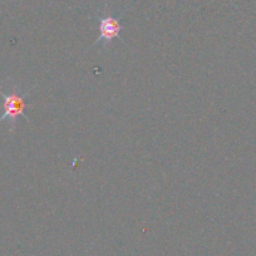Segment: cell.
<instances>
[{"label": "cell", "instance_id": "obj_2", "mask_svg": "<svg viewBox=\"0 0 256 256\" xmlns=\"http://www.w3.org/2000/svg\"><path fill=\"white\" fill-rule=\"evenodd\" d=\"M96 19H97L98 23L100 36L92 44V48L100 46L103 49V52H108L112 48L113 40L116 38H120V33L123 32L124 26L120 23V19L113 16L108 9H104L102 13L98 14Z\"/></svg>", "mask_w": 256, "mask_h": 256}, {"label": "cell", "instance_id": "obj_1", "mask_svg": "<svg viewBox=\"0 0 256 256\" xmlns=\"http://www.w3.org/2000/svg\"><path fill=\"white\" fill-rule=\"evenodd\" d=\"M30 93V90H22L20 86L16 84L13 78H6L3 84L0 86V96L3 98V114L0 116V124L6 122L12 134L16 132L19 117H23L26 122H30L26 114V110L32 106L28 102Z\"/></svg>", "mask_w": 256, "mask_h": 256}]
</instances>
